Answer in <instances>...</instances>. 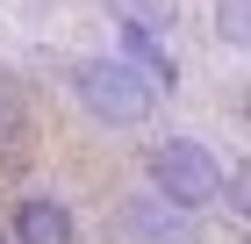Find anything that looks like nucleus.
Listing matches in <instances>:
<instances>
[{
	"label": "nucleus",
	"instance_id": "obj_1",
	"mask_svg": "<svg viewBox=\"0 0 251 244\" xmlns=\"http://www.w3.org/2000/svg\"><path fill=\"white\" fill-rule=\"evenodd\" d=\"M144 180H151V194L165 208H179V216H194V208L223 201V158H215L201 136H165V144H151V158H144Z\"/></svg>",
	"mask_w": 251,
	"mask_h": 244
},
{
	"label": "nucleus",
	"instance_id": "obj_2",
	"mask_svg": "<svg viewBox=\"0 0 251 244\" xmlns=\"http://www.w3.org/2000/svg\"><path fill=\"white\" fill-rule=\"evenodd\" d=\"M72 94H79V108L94 115L100 130H144L158 115V86L151 79H136L122 57H86V65H72Z\"/></svg>",
	"mask_w": 251,
	"mask_h": 244
},
{
	"label": "nucleus",
	"instance_id": "obj_3",
	"mask_svg": "<svg viewBox=\"0 0 251 244\" xmlns=\"http://www.w3.org/2000/svg\"><path fill=\"white\" fill-rule=\"evenodd\" d=\"M7 230H15L7 244H72V237H79L72 208L50 201V194H22V201L7 208Z\"/></svg>",
	"mask_w": 251,
	"mask_h": 244
},
{
	"label": "nucleus",
	"instance_id": "obj_4",
	"mask_svg": "<svg viewBox=\"0 0 251 244\" xmlns=\"http://www.w3.org/2000/svg\"><path fill=\"white\" fill-rule=\"evenodd\" d=\"M122 65H129L136 79H151L158 94H173V86H179V65H173V51L158 43V29H136V22H122Z\"/></svg>",
	"mask_w": 251,
	"mask_h": 244
},
{
	"label": "nucleus",
	"instance_id": "obj_5",
	"mask_svg": "<svg viewBox=\"0 0 251 244\" xmlns=\"http://www.w3.org/2000/svg\"><path fill=\"white\" fill-rule=\"evenodd\" d=\"M122 237L129 244H187L194 230H187V216L165 208V201H129L122 208Z\"/></svg>",
	"mask_w": 251,
	"mask_h": 244
},
{
	"label": "nucleus",
	"instance_id": "obj_6",
	"mask_svg": "<svg viewBox=\"0 0 251 244\" xmlns=\"http://www.w3.org/2000/svg\"><path fill=\"white\" fill-rule=\"evenodd\" d=\"M22 122H29V94H22L15 72H0V144H15Z\"/></svg>",
	"mask_w": 251,
	"mask_h": 244
},
{
	"label": "nucleus",
	"instance_id": "obj_7",
	"mask_svg": "<svg viewBox=\"0 0 251 244\" xmlns=\"http://www.w3.org/2000/svg\"><path fill=\"white\" fill-rule=\"evenodd\" d=\"M215 36L230 51H251V0H215Z\"/></svg>",
	"mask_w": 251,
	"mask_h": 244
},
{
	"label": "nucleus",
	"instance_id": "obj_8",
	"mask_svg": "<svg viewBox=\"0 0 251 244\" xmlns=\"http://www.w3.org/2000/svg\"><path fill=\"white\" fill-rule=\"evenodd\" d=\"M115 22H136V29H165L173 22V0H100Z\"/></svg>",
	"mask_w": 251,
	"mask_h": 244
}]
</instances>
